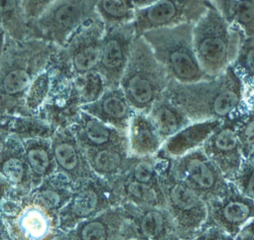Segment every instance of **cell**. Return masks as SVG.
<instances>
[{
  "label": "cell",
  "mask_w": 254,
  "mask_h": 240,
  "mask_svg": "<svg viewBox=\"0 0 254 240\" xmlns=\"http://www.w3.org/2000/svg\"><path fill=\"white\" fill-rule=\"evenodd\" d=\"M163 97L190 122L227 119L246 102L243 81L232 65L217 75L194 82L170 79Z\"/></svg>",
  "instance_id": "1"
},
{
  "label": "cell",
  "mask_w": 254,
  "mask_h": 240,
  "mask_svg": "<svg viewBox=\"0 0 254 240\" xmlns=\"http://www.w3.org/2000/svg\"><path fill=\"white\" fill-rule=\"evenodd\" d=\"M242 37L214 2L208 1L204 12L192 26L193 49L202 70L208 76H214L232 65Z\"/></svg>",
  "instance_id": "2"
},
{
  "label": "cell",
  "mask_w": 254,
  "mask_h": 240,
  "mask_svg": "<svg viewBox=\"0 0 254 240\" xmlns=\"http://www.w3.org/2000/svg\"><path fill=\"white\" fill-rule=\"evenodd\" d=\"M170 79L149 45L141 36H136L119 82V87L134 111L148 113L163 97Z\"/></svg>",
  "instance_id": "3"
},
{
  "label": "cell",
  "mask_w": 254,
  "mask_h": 240,
  "mask_svg": "<svg viewBox=\"0 0 254 240\" xmlns=\"http://www.w3.org/2000/svg\"><path fill=\"white\" fill-rule=\"evenodd\" d=\"M192 26L193 23H183L140 35L171 79L178 82H194L209 77L200 67L194 53Z\"/></svg>",
  "instance_id": "4"
},
{
  "label": "cell",
  "mask_w": 254,
  "mask_h": 240,
  "mask_svg": "<svg viewBox=\"0 0 254 240\" xmlns=\"http://www.w3.org/2000/svg\"><path fill=\"white\" fill-rule=\"evenodd\" d=\"M155 156L165 208L175 224L179 237L186 240L202 228L207 221V203L175 175L170 167L169 159Z\"/></svg>",
  "instance_id": "5"
},
{
  "label": "cell",
  "mask_w": 254,
  "mask_h": 240,
  "mask_svg": "<svg viewBox=\"0 0 254 240\" xmlns=\"http://www.w3.org/2000/svg\"><path fill=\"white\" fill-rule=\"evenodd\" d=\"M98 0H57L32 26L39 36L64 46L75 32L96 15Z\"/></svg>",
  "instance_id": "6"
},
{
  "label": "cell",
  "mask_w": 254,
  "mask_h": 240,
  "mask_svg": "<svg viewBox=\"0 0 254 240\" xmlns=\"http://www.w3.org/2000/svg\"><path fill=\"white\" fill-rule=\"evenodd\" d=\"M169 161L175 175L207 204L223 196L230 187V181L208 159L201 147Z\"/></svg>",
  "instance_id": "7"
},
{
  "label": "cell",
  "mask_w": 254,
  "mask_h": 240,
  "mask_svg": "<svg viewBox=\"0 0 254 240\" xmlns=\"http://www.w3.org/2000/svg\"><path fill=\"white\" fill-rule=\"evenodd\" d=\"M114 205L117 203L109 182L95 175L73 185L68 201L58 213V228L66 232Z\"/></svg>",
  "instance_id": "8"
},
{
  "label": "cell",
  "mask_w": 254,
  "mask_h": 240,
  "mask_svg": "<svg viewBox=\"0 0 254 240\" xmlns=\"http://www.w3.org/2000/svg\"><path fill=\"white\" fill-rule=\"evenodd\" d=\"M133 22L105 25L96 69L107 88L119 86L136 38Z\"/></svg>",
  "instance_id": "9"
},
{
  "label": "cell",
  "mask_w": 254,
  "mask_h": 240,
  "mask_svg": "<svg viewBox=\"0 0 254 240\" xmlns=\"http://www.w3.org/2000/svg\"><path fill=\"white\" fill-rule=\"evenodd\" d=\"M134 213L126 205H114L66 231L69 240H127L138 237Z\"/></svg>",
  "instance_id": "10"
},
{
  "label": "cell",
  "mask_w": 254,
  "mask_h": 240,
  "mask_svg": "<svg viewBox=\"0 0 254 240\" xmlns=\"http://www.w3.org/2000/svg\"><path fill=\"white\" fill-rule=\"evenodd\" d=\"M211 0H159L155 4L135 12L133 24L136 35L146 31L183 23H194Z\"/></svg>",
  "instance_id": "11"
},
{
  "label": "cell",
  "mask_w": 254,
  "mask_h": 240,
  "mask_svg": "<svg viewBox=\"0 0 254 240\" xmlns=\"http://www.w3.org/2000/svg\"><path fill=\"white\" fill-rule=\"evenodd\" d=\"M27 195L14 209L0 214L9 227L12 240H53L60 231L58 215L36 204Z\"/></svg>",
  "instance_id": "12"
},
{
  "label": "cell",
  "mask_w": 254,
  "mask_h": 240,
  "mask_svg": "<svg viewBox=\"0 0 254 240\" xmlns=\"http://www.w3.org/2000/svg\"><path fill=\"white\" fill-rule=\"evenodd\" d=\"M235 114L224 119L201 146L208 159L229 181L244 161L236 131Z\"/></svg>",
  "instance_id": "13"
},
{
  "label": "cell",
  "mask_w": 254,
  "mask_h": 240,
  "mask_svg": "<svg viewBox=\"0 0 254 240\" xmlns=\"http://www.w3.org/2000/svg\"><path fill=\"white\" fill-rule=\"evenodd\" d=\"M50 140L56 171L64 174L73 185L95 176L69 127L56 128Z\"/></svg>",
  "instance_id": "14"
},
{
  "label": "cell",
  "mask_w": 254,
  "mask_h": 240,
  "mask_svg": "<svg viewBox=\"0 0 254 240\" xmlns=\"http://www.w3.org/2000/svg\"><path fill=\"white\" fill-rule=\"evenodd\" d=\"M105 24L96 13L67 42L70 67L76 76L96 69Z\"/></svg>",
  "instance_id": "15"
},
{
  "label": "cell",
  "mask_w": 254,
  "mask_h": 240,
  "mask_svg": "<svg viewBox=\"0 0 254 240\" xmlns=\"http://www.w3.org/2000/svg\"><path fill=\"white\" fill-rule=\"evenodd\" d=\"M207 206L205 223L217 226L234 237L254 217V201L240 193L231 182L228 191Z\"/></svg>",
  "instance_id": "16"
},
{
  "label": "cell",
  "mask_w": 254,
  "mask_h": 240,
  "mask_svg": "<svg viewBox=\"0 0 254 240\" xmlns=\"http://www.w3.org/2000/svg\"><path fill=\"white\" fill-rule=\"evenodd\" d=\"M82 149L109 146H127V133L112 127L96 117L80 110L73 123L68 126Z\"/></svg>",
  "instance_id": "17"
},
{
  "label": "cell",
  "mask_w": 254,
  "mask_h": 240,
  "mask_svg": "<svg viewBox=\"0 0 254 240\" xmlns=\"http://www.w3.org/2000/svg\"><path fill=\"white\" fill-rule=\"evenodd\" d=\"M117 205L134 207H165V199L159 184L133 180L125 173L107 180Z\"/></svg>",
  "instance_id": "18"
},
{
  "label": "cell",
  "mask_w": 254,
  "mask_h": 240,
  "mask_svg": "<svg viewBox=\"0 0 254 240\" xmlns=\"http://www.w3.org/2000/svg\"><path fill=\"white\" fill-rule=\"evenodd\" d=\"M80 110L126 133L130 120L136 112L119 86L106 88L97 100L81 106Z\"/></svg>",
  "instance_id": "19"
},
{
  "label": "cell",
  "mask_w": 254,
  "mask_h": 240,
  "mask_svg": "<svg viewBox=\"0 0 254 240\" xmlns=\"http://www.w3.org/2000/svg\"><path fill=\"white\" fill-rule=\"evenodd\" d=\"M223 120L190 122L162 144L156 154L167 159H176L194 149L200 148Z\"/></svg>",
  "instance_id": "20"
},
{
  "label": "cell",
  "mask_w": 254,
  "mask_h": 240,
  "mask_svg": "<svg viewBox=\"0 0 254 240\" xmlns=\"http://www.w3.org/2000/svg\"><path fill=\"white\" fill-rule=\"evenodd\" d=\"M0 179L12 191L22 195H27L33 188L22 141L13 135H10L7 149L0 158Z\"/></svg>",
  "instance_id": "21"
},
{
  "label": "cell",
  "mask_w": 254,
  "mask_h": 240,
  "mask_svg": "<svg viewBox=\"0 0 254 240\" xmlns=\"http://www.w3.org/2000/svg\"><path fill=\"white\" fill-rule=\"evenodd\" d=\"M28 58L4 60L0 58L3 67L0 70V91L11 99L24 103L25 94L37 76L36 69L41 65L27 61Z\"/></svg>",
  "instance_id": "22"
},
{
  "label": "cell",
  "mask_w": 254,
  "mask_h": 240,
  "mask_svg": "<svg viewBox=\"0 0 254 240\" xmlns=\"http://www.w3.org/2000/svg\"><path fill=\"white\" fill-rule=\"evenodd\" d=\"M129 207L134 213V227L138 237L147 240H175L180 238L165 207Z\"/></svg>",
  "instance_id": "23"
},
{
  "label": "cell",
  "mask_w": 254,
  "mask_h": 240,
  "mask_svg": "<svg viewBox=\"0 0 254 240\" xmlns=\"http://www.w3.org/2000/svg\"><path fill=\"white\" fill-rule=\"evenodd\" d=\"M128 150L132 157L155 156L163 140L147 113L135 112L127 129Z\"/></svg>",
  "instance_id": "24"
},
{
  "label": "cell",
  "mask_w": 254,
  "mask_h": 240,
  "mask_svg": "<svg viewBox=\"0 0 254 240\" xmlns=\"http://www.w3.org/2000/svg\"><path fill=\"white\" fill-rule=\"evenodd\" d=\"M73 184L60 172H54L34 186L28 193V198L53 214L58 215L60 210L68 201Z\"/></svg>",
  "instance_id": "25"
},
{
  "label": "cell",
  "mask_w": 254,
  "mask_h": 240,
  "mask_svg": "<svg viewBox=\"0 0 254 240\" xmlns=\"http://www.w3.org/2000/svg\"><path fill=\"white\" fill-rule=\"evenodd\" d=\"M82 150L93 174L106 180H110L124 173L131 161L127 146H109Z\"/></svg>",
  "instance_id": "26"
},
{
  "label": "cell",
  "mask_w": 254,
  "mask_h": 240,
  "mask_svg": "<svg viewBox=\"0 0 254 240\" xmlns=\"http://www.w3.org/2000/svg\"><path fill=\"white\" fill-rule=\"evenodd\" d=\"M22 144L34 187L56 172L51 140L50 138H31L23 140Z\"/></svg>",
  "instance_id": "27"
},
{
  "label": "cell",
  "mask_w": 254,
  "mask_h": 240,
  "mask_svg": "<svg viewBox=\"0 0 254 240\" xmlns=\"http://www.w3.org/2000/svg\"><path fill=\"white\" fill-rule=\"evenodd\" d=\"M147 114L153 121L163 142L190 123L179 108L164 97L158 100Z\"/></svg>",
  "instance_id": "28"
},
{
  "label": "cell",
  "mask_w": 254,
  "mask_h": 240,
  "mask_svg": "<svg viewBox=\"0 0 254 240\" xmlns=\"http://www.w3.org/2000/svg\"><path fill=\"white\" fill-rule=\"evenodd\" d=\"M223 17L244 37H254V0H214Z\"/></svg>",
  "instance_id": "29"
},
{
  "label": "cell",
  "mask_w": 254,
  "mask_h": 240,
  "mask_svg": "<svg viewBox=\"0 0 254 240\" xmlns=\"http://www.w3.org/2000/svg\"><path fill=\"white\" fill-rule=\"evenodd\" d=\"M0 26L18 42L27 38L30 25L24 13L22 0H0Z\"/></svg>",
  "instance_id": "30"
},
{
  "label": "cell",
  "mask_w": 254,
  "mask_h": 240,
  "mask_svg": "<svg viewBox=\"0 0 254 240\" xmlns=\"http://www.w3.org/2000/svg\"><path fill=\"white\" fill-rule=\"evenodd\" d=\"M232 66L243 81L245 99L254 98V37H242Z\"/></svg>",
  "instance_id": "31"
},
{
  "label": "cell",
  "mask_w": 254,
  "mask_h": 240,
  "mask_svg": "<svg viewBox=\"0 0 254 240\" xmlns=\"http://www.w3.org/2000/svg\"><path fill=\"white\" fill-rule=\"evenodd\" d=\"M235 117L243 159L254 161V98L246 99L244 106L235 114Z\"/></svg>",
  "instance_id": "32"
},
{
  "label": "cell",
  "mask_w": 254,
  "mask_h": 240,
  "mask_svg": "<svg viewBox=\"0 0 254 240\" xmlns=\"http://www.w3.org/2000/svg\"><path fill=\"white\" fill-rule=\"evenodd\" d=\"M96 13L105 25L130 23L135 17L130 0H98Z\"/></svg>",
  "instance_id": "33"
},
{
  "label": "cell",
  "mask_w": 254,
  "mask_h": 240,
  "mask_svg": "<svg viewBox=\"0 0 254 240\" xmlns=\"http://www.w3.org/2000/svg\"><path fill=\"white\" fill-rule=\"evenodd\" d=\"M106 88L105 82L99 72L97 70H91L76 76L73 90L80 106H83L97 100Z\"/></svg>",
  "instance_id": "34"
},
{
  "label": "cell",
  "mask_w": 254,
  "mask_h": 240,
  "mask_svg": "<svg viewBox=\"0 0 254 240\" xmlns=\"http://www.w3.org/2000/svg\"><path fill=\"white\" fill-rule=\"evenodd\" d=\"M135 180L159 184V173L156 156L132 157L127 170L124 172Z\"/></svg>",
  "instance_id": "35"
},
{
  "label": "cell",
  "mask_w": 254,
  "mask_h": 240,
  "mask_svg": "<svg viewBox=\"0 0 254 240\" xmlns=\"http://www.w3.org/2000/svg\"><path fill=\"white\" fill-rule=\"evenodd\" d=\"M49 93V78L46 74L35 77L24 97V108L26 113L37 112L44 104Z\"/></svg>",
  "instance_id": "36"
},
{
  "label": "cell",
  "mask_w": 254,
  "mask_h": 240,
  "mask_svg": "<svg viewBox=\"0 0 254 240\" xmlns=\"http://www.w3.org/2000/svg\"><path fill=\"white\" fill-rule=\"evenodd\" d=\"M230 182L240 193L254 201V161L244 160Z\"/></svg>",
  "instance_id": "37"
},
{
  "label": "cell",
  "mask_w": 254,
  "mask_h": 240,
  "mask_svg": "<svg viewBox=\"0 0 254 240\" xmlns=\"http://www.w3.org/2000/svg\"><path fill=\"white\" fill-rule=\"evenodd\" d=\"M186 240H235V238L225 230L205 223L202 228Z\"/></svg>",
  "instance_id": "38"
},
{
  "label": "cell",
  "mask_w": 254,
  "mask_h": 240,
  "mask_svg": "<svg viewBox=\"0 0 254 240\" xmlns=\"http://www.w3.org/2000/svg\"><path fill=\"white\" fill-rule=\"evenodd\" d=\"M57 0H22L26 19L30 23L38 19Z\"/></svg>",
  "instance_id": "39"
},
{
  "label": "cell",
  "mask_w": 254,
  "mask_h": 240,
  "mask_svg": "<svg viewBox=\"0 0 254 240\" xmlns=\"http://www.w3.org/2000/svg\"><path fill=\"white\" fill-rule=\"evenodd\" d=\"M8 119L0 121V158L7 149L9 137L11 135L8 128Z\"/></svg>",
  "instance_id": "40"
},
{
  "label": "cell",
  "mask_w": 254,
  "mask_h": 240,
  "mask_svg": "<svg viewBox=\"0 0 254 240\" xmlns=\"http://www.w3.org/2000/svg\"><path fill=\"white\" fill-rule=\"evenodd\" d=\"M157 1H159V0H130L131 5H132L133 9L135 10V12L138 10L145 9V8L155 4Z\"/></svg>",
  "instance_id": "41"
},
{
  "label": "cell",
  "mask_w": 254,
  "mask_h": 240,
  "mask_svg": "<svg viewBox=\"0 0 254 240\" xmlns=\"http://www.w3.org/2000/svg\"><path fill=\"white\" fill-rule=\"evenodd\" d=\"M0 240H12L9 227L1 215H0Z\"/></svg>",
  "instance_id": "42"
},
{
  "label": "cell",
  "mask_w": 254,
  "mask_h": 240,
  "mask_svg": "<svg viewBox=\"0 0 254 240\" xmlns=\"http://www.w3.org/2000/svg\"><path fill=\"white\" fill-rule=\"evenodd\" d=\"M6 31L0 26V58L5 53V46H6Z\"/></svg>",
  "instance_id": "43"
},
{
  "label": "cell",
  "mask_w": 254,
  "mask_h": 240,
  "mask_svg": "<svg viewBox=\"0 0 254 240\" xmlns=\"http://www.w3.org/2000/svg\"><path fill=\"white\" fill-rule=\"evenodd\" d=\"M53 240H69L67 233L64 231H59Z\"/></svg>",
  "instance_id": "44"
},
{
  "label": "cell",
  "mask_w": 254,
  "mask_h": 240,
  "mask_svg": "<svg viewBox=\"0 0 254 240\" xmlns=\"http://www.w3.org/2000/svg\"><path fill=\"white\" fill-rule=\"evenodd\" d=\"M127 240H147V239H144V238H141V237H133V238H130V239H127Z\"/></svg>",
  "instance_id": "45"
},
{
  "label": "cell",
  "mask_w": 254,
  "mask_h": 240,
  "mask_svg": "<svg viewBox=\"0 0 254 240\" xmlns=\"http://www.w3.org/2000/svg\"><path fill=\"white\" fill-rule=\"evenodd\" d=\"M175 240H182V239H180V238H178V239H175Z\"/></svg>",
  "instance_id": "46"
},
{
  "label": "cell",
  "mask_w": 254,
  "mask_h": 240,
  "mask_svg": "<svg viewBox=\"0 0 254 240\" xmlns=\"http://www.w3.org/2000/svg\"><path fill=\"white\" fill-rule=\"evenodd\" d=\"M211 1H214V0H211Z\"/></svg>",
  "instance_id": "47"
}]
</instances>
